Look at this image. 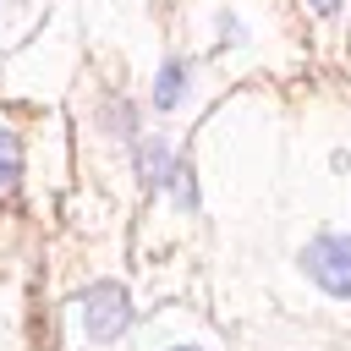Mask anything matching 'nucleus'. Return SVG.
I'll return each mask as SVG.
<instances>
[{"mask_svg": "<svg viewBox=\"0 0 351 351\" xmlns=\"http://www.w3.org/2000/svg\"><path fill=\"white\" fill-rule=\"evenodd\" d=\"M302 269H307V280H313L324 296L351 302V236H340V230L313 236L307 252H302Z\"/></svg>", "mask_w": 351, "mask_h": 351, "instance_id": "1", "label": "nucleus"}, {"mask_svg": "<svg viewBox=\"0 0 351 351\" xmlns=\"http://www.w3.org/2000/svg\"><path fill=\"white\" fill-rule=\"evenodd\" d=\"M77 318H82V335H88V340H121L126 324H132V296H126V285H115V280L88 285V291L77 296Z\"/></svg>", "mask_w": 351, "mask_h": 351, "instance_id": "2", "label": "nucleus"}, {"mask_svg": "<svg viewBox=\"0 0 351 351\" xmlns=\"http://www.w3.org/2000/svg\"><path fill=\"white\" fill-rule=\"evenodd\" d=\"M186 99H192V60L170 55V60L159 66V77H154V110H159V115H176Z\"/></svg>", "mask_w": 351, "mask_h": 351, "instance_id": "3", "label": "nucleus"}, {"mask_svg": "<svg viewBox=\"0 0 351 351\" xmlns=\"http://www.w3.org/2000/svg\"><path fill=\"white\" fill-rule=\"evenodd\" d=\"M159 186H165V192H170V197H176V203H181L186 214L197 208V186H192V165H186L181 154H170V159H165V170H159Z\"/></svg>", "mask_w": 351, "mask_h": 351, "instance_id": "4", "label": "nucleus"}, {"mask_svg": "<svg viewBox=\"0 0 351 351\" xmlns=\"http://www.w3.org/2000/svg\"><path fill=\"white\" fill-rule=\"evenodd\" d=\"M16 176H22V143L11 126H0V192H11Z\"/></svg>", "mask_w": 351, "mask_h": 351, "instance_id": "5", "label": "nucleus"}, {"mask_svg": "<svg viewBox=\"0 0 351 351\" xmlns=\"http://www.w3.org/2000/svg\"><path fill=\"white\" fill-rule=\"evenodd\" d=\"M110 126H115V137H132V143H137V110H132V104L115 99V104H110Z\"/></svg>", "mask_w": 351, "mask_h": 351, "instance_id": "6", "label": "nucleus"}, {"mask_svg": "<svg viewBox=\"0 0 351 351\" xmlns=\"http://www.w3.org/2000/svg\"><path fill=\"white\" fill-rule=\"evenodd\" d=\"M219 38H225V44H241V38H247V27H241L236 11H219Z\"/></svg>", "mask_w": 351, "mask_h": 351, "instance_id": "7", "label": "nucleus"}, {"mask_svg": "<svg viewBox=\"0 0 351 351\" xmlns=\"http://www.w3.org/2000/svg\"><path fill=\"white\" fill-rule=\"evenodd\" d=\"M307 5H313L318 16H335V11H340V0H307Z\"/></svg>", "mask_w": 351, "mask_h": 351, "instance_id": "8", "label": "nucleus"}, {"mask_svg": "<svg viewBox=\"0 0 351 351\" xmlns=\"http://www.w3.org/2000/svg\"><path fill=\"white\" fill-rule=\"evenodd\" d=\"M170 351H197V346H170Z\"/></svg>", "mask_w": 351, "mask_h": 351, "instance_id": "9", "label": "nucleus"}]
</instances>
